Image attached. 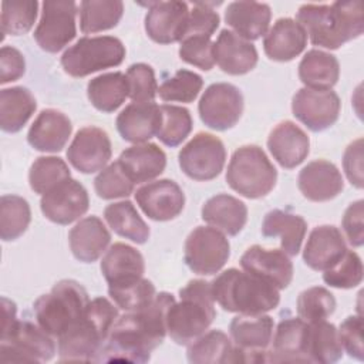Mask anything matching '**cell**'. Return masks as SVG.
I'll return each mask as SVG.
<instances>
[{"mask_svg": "<svg viewBox=\"0 0 364 364\" xmlns=\"http://www.w3.org/2000/svg\"><path fill=\"white\" fill-rule=\"evenodd\" d=\"M307 232V222L303 216L282 209H273L266 213L262 223L264 237H280L282 250L287 256H296L300 252Z\"/></svg>", "mask_w": 364, "mask_h": 364, "instance_id": "cell-34", "label": "cell"}, {"mask_svg": "<svg viewBox=\"0 0 364 364\" xmlns=\"http://www.w3.org/2000/svg\"><path fill=\"white\" fill-rule=\"evenodd\" d=\"M159 105L152 102H131L117 117L115 125L121 138L131 144H144L156 136L161 127Z\"/></svg>", "mask_w": 364, "mask_h": 364, "instance_id": "cell-26", "label": "cell"}, {"mask_svg": "<svg viewBox=\"0 0 364 364\" xmlns=\"http://www.w3.org/2000/svg\"><path fill=\"white\" fill-rule=\"evenodd\" d=\"M202 87L203 80L199 74L182 68L158 87V95L165 102L188 104L196 100Z\"/></svg>", "mask_w": 364, "mask_h": 364, "instance_id": "cell-46", "label": "cell"}, {"mask_svg": "<svg viewBox=\"0 0 364 364\" xmlns=\"http://www.w3.org/2000/svg\"><path fill=\"white\" fill-rule=\"evenodd\" d=\"M273 318L267 314H239L229 326L239 363H266L273 337Z\"/></svg>", "mask_w": 364, "mask_h": 364, "instance_id": "cell-13", "label": "cell"}, {"mask_svg": "<svg viewBox=\"0 0 364 364\" xmlns=\"http://www.w3.org/2000/svg\"><path fill=\"white\" fill-rule=\"evenodd\" d=\"M135 183L127 176L119 162L115 161L105 166L94 179L95 193L101 199L127 198L134 192Z\"/></svg>", "mask_w": 364, "mask_h": 364, "instance_id": "cell-48", "label": "cell"}, {"mask_svg": "<svg viewBox=\"0 0 364 364\" xmlns=\"http://www.w3.org/2000/svg\"><path fill=\"white\" fill-rule=\"evenodd\" d=\"M336 310V299L330 290L314 286L303 290L297 297V314L306 323L326 320Z\"/></svg>", "mask_w": 364, "mask_h": 364, "instance_id": "cell-47", "label": "cell"}, {"mask_svg": "<svg viewBox=\"0 0 364 364\" xmlns=\"http://www.w3.org/2000/svg\"><path fill=\"white\" fill-rule=\"evenodd\" d=\"M307 357L310 363L331 364L343 357V346L334 324L320 320L309 323Z\"/></svg>", "mask_w": 364, "mask_h": 364, "instance_id": "cell-40", "label": "cell"}, {"mask_svg": "<svg viewBox=\"0 0 364 364\" xmlns=\"http://www.w3.org/2000/svg\"><path fill=\"white\" fill-rule=\"evenodd\" d=\"M104 219L118 235L136 245H144L149 239V228L129 200L109 203L104 209Z\"/></svg>", "mask_w": 364, "mask_h": 364, "instance_id": "cell-39", "label": "cell"}, {"mask_svg": "<svg viewBox=\"0 0 364 364\" xmlns=\"http://www.w3.org/2000/svg\"><path fill=\"white\" fill-rule=\"evenodd\" d=\"M88 206L87 189L73 178L41 195L40 199L43 215L58 225H70L80 219L88 210Z\"/></svg>", "mask_w": 364, "mask_h": 364, "instance_id": "cell-17", "label": "cell"}, {"mask_svg": "<svg viewBox=\"0 0 364 364\" xmlns=\"http://www.w3.org/2000/svg\"><path fill=\"white\" fill-rule=\"evenodd\" d=\"M296 18L313 46L328 50L340 48L364 31L363 3L358 0L331 4L307 3L299 7Z\"/></svg>", "mask_w": 364, "mask_h": 364, "instance_id": "cell-2", "label": "cell"}, {"mask_svg": "<svg viewBox=\"0 0 364 364\" xmlns=\"http://www.w3.org/2000/svg\"><path fill=\"white\" fill-rule=\"evenodd\" d=\"M181 300L166 311V333L176 344H189L202 336L216 317L210 283L202 279L188 282L179 290Z\"/></svg>", "mask_w": 364, "mask_h": 364, "instance_id": "cell-5", "label": "cell"}, {"mask_svg": "<svg viewBox=\"0 0 364 364\" xmlns=\"http://www.w3.org/2000/svg\"><path fill=\"white\" fill-rule=\"evenodd\" d=\"M134 195L141 210L156 222L175 219L185 206L183 191L172 179L148 182L138 188Z\"/></svg>", "mask_w": 364, "mask_h": 364, "instance_id": "cell-18", "label": "cell"}, {"mask_svg": "<svg viewBox=\"0 0 364 364\" xmlns=\"http://www.w3.org/2000/svg\"><path fill=\"white\" fill-rule=\"evenodd\" d=\"M31 210L18 195H3L0 199V237L4 242L18 239L28 228Z\"/></svg>", "mask_w": 364, "mask_h": 364, "instance_id": "cell-42", "label": "cell"}, {"mask_svg": "<svg viewBox=\"0 0 364 364\" xmlns=\"http://www.w3.org/2000/svg\"><path fill=\"white\" fill-rule=\"evenodd\" d=\"M272 18L270 6L257 1H232L225 10V21L237 36L253 41L266 34Z\"/></svg>", "mask_w": 364, "mask_h": 364, "instance_id": "cell-32", "label": "cell"}, {"mask_svg": "<svg viewBox=\"0 0 364 364\" xmlns=\"http://www.w3.org/2000/svg\"><path fill=\"white\" fill-rule=\"evenodd\" d=\"M161 109V127L156 138L166 146L175 148L186 139L192 131V117L188 108L179 105L164 104Z\"/></svg>", "mask_w": 364, "mask_h": 364, "instance_id": "cell-44", "label": "cell"}, {"mask_svg": "<svg viewBox=\"0 0 364 364\" xmlns=\"http://www.w3.org/2000/svg\"><path fill=\"white\" fill-rule=\"evenodd\" d=\"M38 1L13 0L1 3V33L4 36H21L31 30L36 23Z\"/></svg>", "mask_w": 364, "mask_h": 364, "instance_id": "cell-45", "label": "cell"}, {"mask_svg": "<svg viewBox=\"0 0 364 364\" xmlns=\"http://www.w3.org/2000/svg\"><path fill=\"white\" fill-rule=\"evenodd\" d=\"M323 280L330 287L336 289H353L363 280V262L354 252L348 250L344 256L330 269L324 270Z\"/></svg>", "mask_w": 364, "mask_h": 364, "instance_id": "cell-49", "label": "cell"}, {"mask_svg": "<svg viewBox=\"0 0 364 364\" xmlns=\"http://www.w3.org/2000/svg\"><path fill=\"white\" fill-rule=\"evenodd\" d=\"M117 161L134 183L151 182L159 176L166 166L165 152L152 142L135 144L127 148Z\"/></svg>", "mask_w": 364, "mask_h": 364, "instance_id": "cell-31", "label": "cell"}, {"mask_svg": "<svg viewBox=\"0 0 364 364\" xmlns=\"http://www.w3.org/2000/svg\"><path fill=\"white\" fill-rule=\"evenodd\" d=\"M90 303L87 290L75 280L64 279L55 283L50 293L34 301L38 326L53 337H60L85 311Z\"/></svg>", "mask_w": 364, "mask_h": 364, "instance_id": "cell-6", "label": "cell"}, {"mask_svg": "<svg viewBox=\"0 0 364 364\" xmlns=\"http://www.w3.org/2000/svg\"><path fill=\"white\" fill-rule=\"evenodd\" d=\"M118 309L105 297L90 300L84 314L58 337L60 361H98Z\"/></svg>", "mask_w": 364, "mask_h": 364, "instance_id": "cell-3", "label": "cell"}, {"mask_svg": "<svg viewBox=\"0 0 364 364\" xmlns=\"http://www.w3.org/2000/svg\"><path fill=\"white\" fill-rule=\"evenodd\" d=\"M299 191L311 202H326L334 199L344 188V181L338 168L326 159L309 162L299 173Z\"/></svg>", "mask_w": 364, "mask_h": 364, "instance_id": "cell-23", "label": "cell"}, {"mask_svg": "<svg viewBox=\"0 0 364 364\" xmlns=\"http://www.w3.org/2000/svg\"><path fill=\"white\" fill-rule=\"evenodd\" d=\"M213 58L223 73L243 75L256 67L257 50L235 31L223 28L213 43Z\"/></svg>", "mask_w": 364, "mask_h": 364, "instance_id": "cell-24", "label": "cell"}, {"mask_svg": "<svg viewBox=\"0 0 364 364\" xmlns=\"http://www.w3.org/2000/svg\"><path fill=\"white\" fill-rule=\"evenodd\" d=\"M340 77V64L336 55L323 50H309L299 64V78L313 90H331Z\"/></svg>", "mask_w": 364, "mask_h": 364, "instance_id": "cell-37", "label": "cell"}, {"mask_svg": "<svg viewBox=\"0 0 364 364\" xmlns=\"http://www.w3.org/2000/svg\"><path fill=\"white\" fill-rule=\"evenodd\" d=\"M230 256V245L223 232L210 226H196L185 240V263L196 274L218 273Z\"/></svg>", "mask_w": 364, "mask_h": 364, "instance_id": "cell-10", "label": "cell"}, {"mask_svg": "<svg viewBox=\"0 0 364 364\" xmlns=\"http://www.w3.org/2000/svg\"><path fill=\"white\" fill-rule=\"evenodd\" d=\"M87 97L98 111L114 112L129 97L127 75L114 71L94 77L87 85Z\"/></svg>", "mask_w": 364, "mask_h": 364, "instance_id": "cell-38", "label": "cell"}, {"mask_svg": "<svg viewBox=\"0 0 364 364\" xmlns=\"http://www.w3.org/2000/svg\"><path fill=\"white\" fill-rule=\"evenodd\" d=\"M242 91L229 82L210 84L202 94L198 111L202 122L215 131L233 128L243 112Z\"/></svg>", "mask_w": 364, "mask_h": 364, "instance_id": "cell-14", "label": "cell"}, {"mask_svg": "<svg viewBox=\"0 0 364 364\" xmlns=\"http://www.w3.org/2000/svg\"><path fill=\"white\" fill-rule=\"evenodd\" d=\"M307 46L304 28L290 17L277 18L263 38L264 54L273 61H291L300 55Z\"/></svg>", "mask_w": 364, "mask_h": 364, "instance_id": "cell-29", "label": "cell"}, {"mask_svg": "<svg viewBox=\"0 0 364 364\" xmlns=\"http://www.w3.org/2000/svg\"><path fill=\"white\" fill-rule=\"evenodd\" d=\"M188 361L193 364L237 363V351L233 341L222 330L205 331L188 344Z\"/></svg>", "mask_w": 364, "mask_h": 364, "instance_id": "cell-36", "label": "cell"}, {"mask_svg": "<svg viewBox=\"0 0 364 364\" xmlns=\"http://www.w3.org/2000/svg\"><path fill=\"white\" fill-rule=\"evenodd\" d=\"M108 294L114 300L117 307L125 311H136L144 309L154 300V297L156 296V290L151 280L142 277L134 284L119 289H108Z\"/></svg>", "mask_w": 364, "mask_h": 364, "instance_id": "cell-50", "label": "cell"}, {"mask_svg": "<svg viewBox=\"0 0 364 364\" xmlns=\"http://www.w3.org/2000/svg\"><path fill=\"white\" fill-rule=\"evenodd\" d=\"M309 323L300 317L283 318L272 337L267 351L270 363H310L307 357Z\"/></svg>", "mask_w": 364, "mask_h": 364, "instance_id": "cell-22", "label": "cell"}, {"mask_svg": "<svg viewBox=\"0 0 364 364\" xmlns=\"http://www.w3.org/2000/svg\"><path fill=\"white\" fill-rule=\"evenodd\" d=\"M343 168L348 182L361 189L363 188V138L353 141L344 151Z\"/></svg>", "mask_w": 364, "mask_h": 364, "instance_id": "cell-57", "label": "cell"}, {"mask_svg": "<svg viewBox=\"0 0 364 364\" xmlns=\"http://www.w3.org/2000/svg\"><path fill=\"white\" fill-rule=\"evenodd\" d=\"M145 16V31L151 40L159 44H172L183 38L189 7L179 0L148 3Z\"/></svg>", "mask_w": 364, "mask_h": 364, "instance_id": "cell-19", "label": "cell"}, {"mask_svg": "<svg viewBox=\"0 0 364 364\" xmlns=\"http://www.w3.org/2000/svg\"><path fill=\"white\" fill-rule=\"evenodd\" d=\"M26 73L24 55L11 46L0 50V84H7L21 78Z\"/></svg>", "mask_w": 364, "mask_h": 364, "instance_id": "cell-55", "label": "cell"}, {"mask_svg": "<svg viewBox=\"0 0 364 364\" xmlns=\"http://www.w3.org/2000/svg\"><path fill=\"white\" fill-rule=\"evenodd\" d=\"M124 13L119 0H85L80 3V28L84 34H94L114 28Z\"/></svg>", "mask_w": 364, "mask_h": 364, "instance_id": "cell-41", "label": "cell"}, {"mask_svg": "<svg viewBox=\"0 0 364 364\" xmlns=\"http://www.w3.org/2000/svg\"><path fill=\"white\" fill-rule=\"evenodd\" d=\"M347 252L341 230L333 225L316 226L307 239L303 250L304 263L317 272L333 267Z\"/></svg>", "mask_w": 364, "mask_h": 364, "instance_id": "cell-25", "label": "cell"}, {"mask_svg": "<svg viewBox=\"0 0 364 364\" xmlns=\"http://www.w3.org/2000/svg\"><path fill=\"white\" fill-rule=\"evenodd\" d=\"M145 262L142 255L127 243L111 245L102 256L101 273L108 289H119L136 283L144 277Z\"/></svg>", "mask_w": 364, "mask_h": 364, "instance_id": "cell-21", "label": "cell"}, {"mask_svg": "<svg viewBox=\"0 0 364 364\" xmlns=\"http://www.w3.org/2000/svg\"><path fill=\"white\" fill-rule=\"evenodd\" d=\"M37 108L34 95L26 87L17 85L0 91V128L4 132H18Z\"/></svg>", "mask_w": 364, "mask_h": 364, "instance_id": "cell-35", "label": "cell"}, {"mask_svg": "<svg viewBox=\"0 0 364 364\" xmlns=\"http://www.w3.org/2000/svg\"><path fill=\"white\" fill-rule=\"evenodd\" d=\"M70 118L57 109H43L27 132L28 144L40 152H60L71 136Z\"/></svg>", "mask_w": 364, "mask_h": 364, "instance_id": "cell-28", "label": "cell"}, {"mask_svg": "<svg viewBox=\"0 0 364 364\" xmlns=\"http://www.w3.org/2000/svg\"><path fill=\"white\" fill-rule=\"evenodd\" d=\"M277 171L264 151L257 145L237 148L226 171L228 185L247 199L263 198L274 188Z\"/></svg>", "mask_w": 364, "mask_h": 364, "instance_id": "cell-7", "label": "cell"}, {"mask_svg": "<svg viewBox=\"0 0 364 364\" xmlns=\"http://www.w3.org/2000/svg\"><path fill=\"white\" fill-rule=\"evenodd\" d=\"M127 80L129 98L132 102H152L158 94L154 68L145 63H136L128 67Z\"/></svg>", "mask_w": 364, "mask_h": 364, "instance_id": "cell-51", "label": "cell"}, {"mask_svg": "<svg viewBox=\"0 0 364 364\" xmlns=\"http://www.w3.org/2000/svg\"><path fill=\"white\" fill-rule=\"evenodd\" d=\"M240 266L276 289H286L293 279V263L282 249L250 246L240 257Z\"/></svg>", "mask_w": 364, "mask_h": 364, "instance_id": "cell-20", "label": "cell"}, {"mask_svg": "<svg viewBox=\"0 0 364 364\" xmlns=\"http://www.w3.org/2000/svg\"><path fill=\"white\" fill-rule=\"evenodd\" d=\"M220 17L208 3H195L193 9L189 10V18L183 37L188 36H206L212 34L219 27ZM182 41V40H181Z\"/></svg>", "mask_w": 364, "mask_h": 364, "instance_id": "cell-53", "label": "cell"}, {"mask_svg": "<svg viewBox=\"0 0 364 364\" xmlns=\"http://www.w3.org/2000/svg\"><path fill=\"white\" fill-rule=\"evenodd\" d=\"M213 300L229 313L263 314L279 306V289L239 269L223 270L210 282Z\"/></svg>", "mask_w": 364, "mask_h": 364, "instance_id": "cell-4", "label": "cell"}, {"mask_svg": "<svg viewBox=\"0 0 364 364\" xmlns=\"http://www.w3.org/2000/svg\"><path fill=\"white\" fill-rule=\"evenodd\" d=\"M182 172L195 181H212L223 171L226 148L209 132H198L178 155Z\"/></svg>", "mask_w": 364, "mask_h": 364, "instance_id": "cell-12", "label": "cell"}, {"mask_svg": "<svg viewBox=\"0 0 364 364\" xmlns=\"http://www.w3.org/2000/svg\"><path fill=\"white\" fill-rule=\"evenodd\" d=\"M179 57L182 61L195 65L203 71H209L215 65L213 43L206 36L183 37L179 46Z\"/></svg>", "mask_w": 364, "mask_h": 364, "instance_id": "cell-52", "label": "cell"}, {"mask_svg": "<svg viewBox=\"0 0 364 364\" xmlns=\"http://www.w3.org/2000/svg\"><path fill=\"white\" fill-rule=\"evenodd\" d=\"M111 155L112 145L108 134L94 125L78 129L67 149L68 162L81 173L102 171Z\"/></svg>", "mask_w": 364, "mask_h": 364, "instance_id": "cell-16", "label": "cell"}, {"mask_svg": "<svg viewBox=\"0 0 364 364\" xmlns=\"http://www.w3.org/2000/svg\"><path fill=\"white\" fill-rule=\"evenodd\" d=\"M202 219L215 229L236 236L247 222V206L232 195L218 193L203 203Z\"/></svg>", "mask_w": 364, "mask_h": 364, "instance_id": "cell-33", "label": "cell"}, {"mask_svg": "<svg viewBox=\"0 0 364 364\" xmlns=\"http://www.w3.org/2000/svg\"><path fill=\"white\" fill-rule=\"evenodd\" d=\"M55 343L40 326L17 320L7 328H1L0 361L1 363H44L54 357Z\"/></svg>", "mask_w": 364, "mask_h": 364, "instance_id": "cell-9", "label": "cell"}, {"mask_svg": "<svg viewBox=\"0 0 364 364\" xmlns=\"http://www.w3.org/2000/svg\"><path fill=\"white\" fill-rule=\"evenodd\" d=\"M173 301V294L161 291L144 309L118 317L98 361H149L151 353L166 336V311Z\"/></svg>", "mask_w": 364, "mask_h": 364, "instance_id": "cell-1", "label": "cell"}, {"mask_svg": "<svg viewBox=\"0 0 364 364\" xmlns=\"http://www.w3.org/2000/svg\"><path fill=\"white\" fill-rule=\"evenodd\" d=\"M267 148L280 166L293 169L307 158L310 139L293 121H283L269 134Z\"/></svg>", "mask_w": 364, "mask_h": 364, "instance_id": "cell-27", "label": "cell"}, {"mask_svg": "<svg viewBox=\"0 0 364 364\" xmlns=\"http://www.w3.org/2000/svg\"><path fill=\"white\" fill-rule=\"evenodd\" d=\"M125 53V46L114 36L81 37L63 53L60 63L68 75L81 78L118 67L124 61Z\"/></svg>", "mask_w": 364, "mask_h": 364, "instance_id": "cell-8", "label": "cell"}, {"mask_svg": "<svg viewBox=\"0 0 364 364\" xmlns=\"http://www.w3.org/2000/svg\"><path fill=\"white\" fill-rule=\"evenodd\" d=\"M111 242V235L98 216L82 218L68 233V243L74 257L82 263L98 260Z\"/></svg>", "mask_w": 364, "mask_h": 364, "instance_id": "cell-30", "label": "cell"}, {"mask_svg": "<svg viewBox=\"0 0 364 364\" xmlns=\"http://www.w3.org/2000/svg\"><path fill=\"white\" fill-rule=\"evenodd\" d=\"M41 7V17L33 34L34 40L41 50L58 53L77 34L75 16L78 6L73 0H47Z\"/></svg>", "mask_w": 364, "mask_h": 364, "instance_id": "cell-11", "label": "cell"}, {"mask_svg": "<svg viewBox=\"0 0 364 364\" xmlns=\"http://www.w3.org/2000/svg\"><path fill=\"white\" fill-rule=\"evenodd\" d=\"M341 101L333 90L300 88L291 100L293 115L310 131L320 132L330 128L340 115Z\"/></svg>", "mask_w": 364, "mask_h": 364, "instance_id": "cell-15", "label": "cell"}, {"mask_svg": "<svg viewBox=\"0 0 364 364\" xmlns=\"http://www.w3.org/2000/svg\"><path fill=\"white\" fill-rule=\"evenodd\" d=\"M338 337H340L343 350H346L350 357H353L358 361L364 360L361 316H348L340 324Z\"/></svg>", "mask_w": 364, "mask_h": 364, "instance_id": "cell-54", "label": "cell"}, {"mask_svg": "<svg viewBox=\"0 0 364 364\" xmlns=\"http://www.w3.org/2000/svg\"><path fill=\"white\" fill-rule=\"evenodd\" d=\"M70 178V168L60 156H38L28 171L30 188L40 195L47 193Z\"/></svg>", "mask_w": 364, "mask_h": 364, "instance_id": "cell-43", "label": "cell"}, {"mask_svg": "<svg viewBox=\"0 0 364 364\" xmlns=\"http://www.w3.org/2000/svg\"><path fill=\"white\" fill-rule=\"evenodd\" d=\"M363 199H358L346 209L341 226L346 233L348 243L354 247H360L364 242V228H363Z\"/></svg>", "mask_w": 364, "mask_h": 364, "instance_id": "cell-56", "label": "cell"}]
</instances>
